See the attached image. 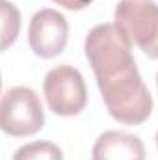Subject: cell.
I'll return each mask as SVG.
<instances>
[{
	"mask_svg": "<svg viewBox=\"0 0 158 160\" xmlns=\"http://www.w3.org/2000/svg\"><path fill=\"white\" fill-rule=\"evenodd\" d=\"M84 50L97 84L108 82L136 67L132 41L116 22H104L89 30Z\"/></svg>",
	"mask_w": 158,
	"mask_h": 160,
	"instance_id": "6da1fadb",
	"label": "cell"
},
{
	"mask_svg": "<svg viewBox=\"0 0 158 160\" xmlns=\"http://www.w3.org/2000/svg\"><path fill=\"white\" fill-rule=\"evenodd\" d=\"M108 114L125 125H141L153 112V97L140 77L138 67L99 84Z\"/></svg>",
	"mask_w": 158,
	"mask_h": 160,
	"instance_id": "7a4b0ae2",
	"label": "cell"
},
{
	"mask_svg": "<svg viewBox=\"0 0 158 160\" xmlns=\"http://www.w3.org/2000/svg\"><path fill=\"white\" fill-rule=\"evenodd\" d=\"M114 19L145 56L158 60V4L155 0H121Z\"/></svg>",
	"mask_w": 158,
	"mask_h": 160,
	"instance_id": "3957f363",
	"label": "cell"
},
{
	"mask_svg": "<svg viewBox=\"0 0 158 160\" xmlns=\"http://www.w3.org/2000/svg\"><path fill=\"white\" fill-rule=\"evenodd\" d=\"M0 110L2 130L15 138L37 134L45 125V114L37 93L24 86H15L4 93Z\"/></svg>",
	"mask_w": 158,
	"mask_h": 160,
	"instance_id": "277c9868",
	"label": "cell"
},
{
	"mask_svg": "<svg viewBox=\"0 0 158 160\" xmlns=\"http://www.w3.org/2000/svg\"><path fill=\"white\" fill-rule=\"evenodd\" d=\"M43 93L48 108L56 116H78L86 108L87 89L84 77L71 65H58L47 73L43 80Z\"/></svg>",
	"mask_w": 158,
	"mask_h": 160,
	"instance_id": "5b68a950",
	"label": "cell"
},
{
	"mask_svg": "<svg viewBox=\"0 0 158 160\" xmlns=\"http://www.w3.org/2000/svg\"><path fill=\"white\" fill-rule=\"evenodd\" d=\"M69 38L67 19L50 8L39 9L28 26V45L39 58H54L63 52Z\"/></svg>",
	"mask_w": 158,
	"mask_h": 160,
	"instance_id": "8992f818",
	"label": "cell"
},
{
	"mask_svg": "<svg viewBox=\"0 0 158 160\" xmlns=\"http://www.w3.org/2000/svg\"><path fill=\"white\" fill-rule=\"evenodd\" d=\"M93 160H145L143 142L128 132L108 130L93 145Z\"/></svg>",
	"mask_w": 158,
	"mask_h": 160,
	"instance_id": "52a82bcc",
	"label": "cell"
},
{
	"mask_svg": "<svg viewBox=\"0 0 158 160\" xmlns=\"http://www.w3.org/2000/svg\"><path fill=\"white\" fill-rule=\"evenodd\" d=\"M13 160H63L62 149L52 142H32L19 147Z\"/></svg>",
	"mask_w": 158,
	"mask_h": 160,
	"instance_id": "ba28073f",
	"label": "cell"
},
{
	"mask_svg": "<svg viewBox=\"0 0 158 160\" xmlns=\"http://www.w3.org/2000/svg\"><path fill=\"white\" fill-rule=\"evenodd\" d=\"M0 9H2V48L6 50L19 36L21 13L7 0H0Z\"/></svg>",
	"mask_w": 158,
	"mask_h": 160,
	"instance_id": "9c48e42d",
	"label": "cell"
},
{
	"mask_svg": "<svg viewBox=\"0 0 158 160\" xmlns=\"http://www.w3.org/2000/svg\"><path fill=\"white\" fill-rule=\"evenodd\" d=\"M52 2L60 4L62 8H65V9H69V11H80V9H84V8H87L93 0H52Z\"/></svg>",
	"mask_w": 158,
	"mask_h": 160,
	"instance_id": "30bf717a",
	"label": "cell"
},
{
	"mask_svg": "<svg viewBox=\"0 0 158 160\" xmlns=\"http://www.w3.org/2000/svg\"><path fill=\"white\" fill-rule=\"evenodd\" d=\"M156 147H158V132H156Z\"/></svg>",
	"mask_w": 158,
	"mask_h": 160,
	"instance_id": "8fae6325",
	"label": "cell"
},
{
	"mask_svg": "<svg viewBox=\"0 0 158 160\" xmlns=\"http://www.w3.org/2000/svg\"><path fill=\"white\" fill-rule=\"evenodd\" d=\"M156 84H158V75H156Z\"/></svg>",
	"mask_w": 158,
	"mask_h": 160,
	"instance_id": "7c38bea8",
	"label": "cell"
}]
</instances>
